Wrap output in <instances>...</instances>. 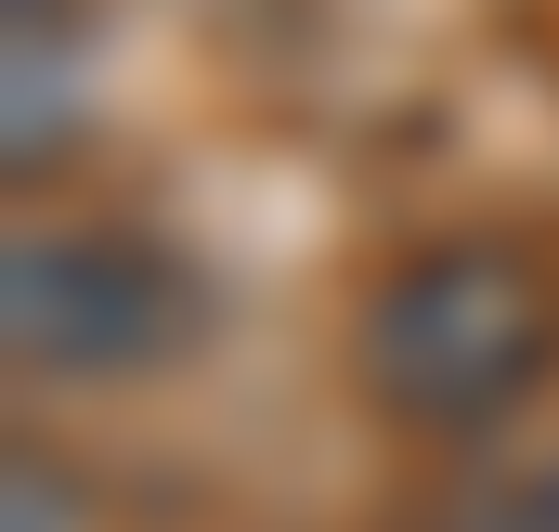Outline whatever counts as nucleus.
I'll return each mask as SVG.
<instances>
[{"label":"nucleus","instance_id":"nucleus-2","mask_svg":"<svg viewBox=\"0 0 559 532\" xmlns=\"http://www.w3.org/2000/svg\"><path fill=\"white\" fill-rule=\"evenodd\" d=\"M182 338H195V273L143 221H26L0 247V351H13V377L105 390V377L169 364Z\"/></svg>","mask_w":559,"mask_h":532},{"label":"nucleus","instance_id":"nucleus-4","mask_svg":"<svg viewBox=\"0 0 559 532\" xmlns=\"http://www.w3.org/2000/svg\"><path fill=\"white\" fill-rule=\"evenodd\" d=\"M534 494H547V520H559V468H547V481H534Z\"/></svg>","mask_w":559,"mask_h":532},{"label":"nucleus","instance_id":"nucleus-3","mask_svg":"<svg viewBox=\"0 0 559 532\" xmlns=\"http://www.w3.org/2000/svg\"><path fill=\"white\" fill-rule=\"evenodd\" d=\"M0 156H13V182H39L66 143H79V26H66V0H13V78H0Z\"/></svg>","mask_w":559,"mask_h":532},{"label":"nucleus","instance_id":"nucleus-1","mask_svg":"<svg viewBox=\"0 0 559 532\" xmlns=\"http://www.w3.org/2000/svg\"><path fill=\"white\" fill-rule=\"evenodd\" d=\"M559 377V273L521 234H429L352 312V390L417 442H495Z\"/></svg>","mask_w":559,"mask_h":532}]
</instances>
